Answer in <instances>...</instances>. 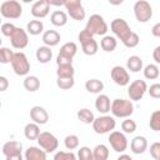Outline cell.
I'll list each match as a JSON object with an SVG mask.
<instances>
[{"mask_svg": "<svg viewBox=\"0 0 160 160\" xmlns=\"http://www.w3.org/2000/svg\"><path fill=\"white\" fill-rule=\"evenodd\" d=\"M111 114L115 118L125 119L130 118L134 112V104L132 100H126V99H114L111 101Z\"/></svg>", "mask_w": 160, "mask_h": 160, "instance_id": "cell-1", "label": "cell"}, {"mask_svg": "<svg viewBox=\"0 0 160 160\" xmlns=\"http://www.w3.org/2000/svg\"><path fill=\"white\" fill-rule=\"evenodd\" d=\"M78 39L81 44V49H82V52L85 55H89V56H92L98 52L99 50V44L96 42V40L94 39V35L90 34L86 29H82L79 35H78Z\"/></svg>", "mask_w": 160, "mask_h": 160, "instance_id": "cell-2", "label": "cell"}, {"mask_svg": "<svg viewBox=\"0 0 160 160\" xmlns=\"http://www.w3.org/2000/svg\"><path fill=\"white\" fill-rule=\"evenodd\" d=\"M85 29H86L90 34H92L94 36H95V35L104 36V35L108 32L109 26H108L106 21L104 20V18H102L101 15H99V14H92V15H90V18H89V20H88Z\"/></svg>", "mask_w": 160, "mask_h": 160, "instance_id": "cell-3", "label": "cell"}, {"mask_svg": "<svg viewBox=\"0 0 160 160\" xmlns=\"http://www.w3.org/2000/svg\"><path fill=\"white\" fill-rule=\"evenodd\" d=\"M115 126H116L115 119L106 114H102L101 116L95 118V120L92 121V130L100 135L111 132L115 129Z\"/></svg>", "mask_w": 160, "mask_h": 160, "instance_id": "cell-4", "label": "cell"}, {"mask_svg": "<svg viewBox=\"0 0 160 160\" xmlns=\"http://www.w3.org/2000/svg\"><path fill=\"white\" fill-rule=\"evenodd\" d=\"M78 52V45L74 41L65 42L56 56V65H66V64H72V59Z\"/></svg>", "mask_w": 160, "mask_h": 160, "instance_id": "cell-5", "label": "cell"}, {"mask_svg": "<svg viewBox=\"0 0 160 160\" xmlns=\"http://www.w3.org/2000/svg\"><path fill=\"white\" fill-rule=\"evenodd\" d=\"M110 29L112 31V34L115 35V38H118L121 42H125L128 40V38L131 35V29L128 24L126 20L121 19V18H116L111 21L110 24Z\"/></svg>", "mask_w": 160, "mask_h": 160, "instance_id": "cell-6", "label": "cell"}, {"mask_svg": "<svg viewBox=\"0 0 160 160\" xmlns=\"http://www.w3.org/2000/svg\"><path fill=\"white\" fill-rule=\"evenodd\" d=\"M10 64H11L14 72L19 76H26L30 71V62L28 60V56L22 51L15 52Z\"/></svg>", "mask_w": 160, "mask_h": 160, "instance_id": "cell-7", "label": "cell"}, {"mask_svg": "<svg viewBox=\"0 0 160 160\" xmlns=\"http://www.w3.org/2000/svg\"><path fill=\"white\" fill-rule=\"evenodd\" d=\"M0 14L5 19H19L22 14V6L16 0H6L0 6Z\"/></svg>", "mask_w": 160, "mask_h": 160, "instance_id": "cell-8", "label": "cell"}, {"mask_svg": "<svg viewBox=\"0 0 160 160\" xmlns=\"http://www.w3.org/2000/svg\"><path fill=\"white\" fill-rule=\"evenodd\" d=\"M132 10L139 22H148L152 18V8L146 0H138L134 4Z\"/></svg>", "mask_w": 160, "mask_h": 160, "instance_id": "cell-9", "label": "cell"}, {"mask_svg": "<svg viewBox=\"0 0 160 160\" xmlns=\"http://www.w3.org/2000/svg\"><path fill=\"white\" fill-rule=\"evenodd\" d=\"M22 144L16 140H10L6 141L2 145V154L6 160H21L22 155Z\"/></svg>", "mask_w": 160, "mask_h": 160, "instance_id": "cell-10", "label": "cell"}, {"mask_svg": "<svg viewBox=\"0 0 160 160\" xmlns=\"http://www.w3.org/2000/svg\"><path fill=\"white\" fill-rule=\"evenodd\" d=\"M38 144L40 148H42L46 152H54L55 150H58V146H59V140L58 138L49 132V131H42L40 132L39 138H38Z\"/></svg>", "mask_w": 160, "mask_h": 160, "instance_id": "cell-11", "label": "cell"}, {"mask_svg": "<svg viewBox=\"0 0 160 160\" xmlns=\"http://www.w3.org/2000/svg\"><path fill=\"white\" fill-rule=\"evenodd\" d=\"M108 140H109V142H110L112 150L116 151V152H124V151L128 149L129 142H128V138H126V135H125L124 131L121 132V131L112 130V131L110 132Z\"/></svg>", "mask_w": 160, "mask_h": 160, "instance_id": "cell-12", "label": "cell"}, {"mask_svg": "<svg viewBox=\"0 0 160 160\" xmlns=\"http://www.w3.org/2000/svg\"><path fill=\"white\" fill-rule=\"evenodd\" d=\"M148 84L145 80H135L132 81L128 88V95L129 99L132 101H139L144 98L145 92H148Z\"/></svg>", "mask_w": 160, "mask_h": 160, "instance_id": "cell-13", "label": "cell"}, {"mask_svg": "<svg viewBox=\"0 0 160 160\" xmlns=\"http://www.w3.org/2000/svg\"><path fill=\"white\" fill-rule=\"evenodd\" d=\"M64 6L68 10V14L71 19H74L76 21H81L85 19L86 12L81 4V0H66Z\"/></svg>", "mask_w": 160, "mask_h": 160, "instance_id": "cell-14", "label": "cell"}, {"mask_svg": "<svg viewBox=\"0 0 160 160\" xmlns=\"http://www.w3.org/2000/svg\"><path fill=\"white\" fill-rule=\"evenodd\" d=\"M29 32L21 28H16L15 31L12 32V35L10 36V42H11V46L14 49H18V50H22L28 46L29 44Z\"/></svg>", "mask_w": 160, "mask_h": 160, "instance_id": "cell-15", "label": "cell"}, {"mask_svg": "<svg viewBox=\"0 0 160 160\" xmlns=\"http://www.w3.org/2000/svg\"><path fill=\"white\" fill-rule=\"evenodd\" d=\"M110 76H111L112 81L119 86H126L130 82V75H129L128 69L124 66H120V65H116L111 69Z\"/></svg>", "mask_w": 160, "mask_h": 160, "instance_id": "cell-16", "label": "cell"}, {"mask_svg": "<svg viewBox=\"0 0 160 160\" xmlns=\"http://www.w3.org/2000/svg\"><path fill=\"white\" fill-rule=\"evenodd\" d=\"M30 11L35 19H44L50 12V4L46 0H36L32 4Z\"/></svg>", "mask_w": 160, "mask_h": 160, "instance_id": "cell-17", "label": "cell"}, {"mask_svg": "<svg viewBox=\"0 0 160 160\" xmlns=\"http://www.w3.org/2000/svg\"><path fill=\"white\" fill-rule=\"evenodd\" d=\"M30 119L39 125H44L49 121V114L42 106L35 105L30 109Z\"/></svg>", "mask_w": 160, "mask_h": 160, "instance_id": "cell-18", "label": "cell"}, {"mask_svg": "<svg viewBox=\"0 0 160 160\" xmlns=\"http://www.w3.org/2000/svg\"><path fill=\"white\" fill-rule=\"evenodd\" d=\"M46 156L48 152L40 146H29L24 154V158L26 160H46Z\"/></svg>", "mask_w": 160, "mask_h": 160, "instance_id": "cell-19", "label": "cell"}, {"mask_svg": "<svg viewBox=\"0 0 160 160\" xmlns=\"http://www.w3.org/2000/svg\"><path fill=\"white\" fill-rule=\"evenodd\" d=\"M130 149L134 154L140 155L144 154L148 150V140L145 136H135L131 141H130Z\"/></svg>", "mask_w": 160, "mask_h": 160, "instance_id": "cell-20", "label": "cell"}, {"mask_svg": "<svg viewBox=\"0 0 160 160\" xmlns=\"http://www.w3.org/2000/svg\"><path fill=\"white\" fill-rule=\"evenodd\" d=\"M95 109L100 114H108L111 109V102L110 98L105 94H99L98 98L95 99Z\"/></svg>", "mask_w": 160, "mask_h": 160, "instance_id": "cell-21", "label": "cell"}, {"mask_svg": "<svg viewBox=\"0 0 160 160\" xmlns=\"http://www.w3.org/2000/svg\"><path fill=\"white\" fill-rule=\"evenodd\" d=\"M41 39H42L44 45L51 48V46H56L60 42L61 36L56 30H46V31L42 32V38Z\"/></svg>", "mask_w": 160, "mask_h": 160, "instance_id": "cell-22", "label": "cell"}, {"mask_svg": "<svg viewBox=\"0 0 160 160\" xmlns=\"http://www.w3.org/2000/svg\"><path fill=\"white\" fill-rule=\"evenodd\" d=\"M35 56H36V60H38L40 64H48V62L52 59V51H51L50 46L44 45V46L38 48Z\"/></svg>", "mask_w": 160, "mask_h": 160, "instance_id": "cell-23", "label": "cell"}, {"mask_svg": "<svg viewBox=\"0 0 160 160\" xmlns=\"http://www.w3.org/2000/svg\"><path fill=\"white\" fill-rule=\"evenodd\" d=\"M24 135L28 140H38L40 135V125L36 122H29L24 128Z\"/></svg>", "mask_w": 160, "mask_h": 160, "instance_id": "cell-24", "label": "cell"}, {"mask_svg": "<svg viewBox=\"0 0 160 160\" xmlns=\"http://www.w3.org/2000/svg\"><path fill=\"white\" fill-rule=\"evenodd\" d=\"M50 22H51L54 26H58V28L65 26L66 22H68V15H66V12H64V11H61V10L54 11V12L50 15Z\"/></svg>", "mask_w": 160, "mask_h": 160, "instance_id": "cell-25", "label": "cell"}, {"mask_svg": "<svg viewBox=\"0 0 160 160\" xmlns=\"http://www.w3.org/2000/svg\"><path fill=\"white\" fill-rule=\"evenodd\" d=\"M100 46L104 51L106 52H111L116 49L118 46V40L115 36H110V35H104L102 39L100 40Z\"/></svg>", "mask_w": 160, "mask_h": 160, "instance_id": "cell-26", "label": "cell"}, {"mask_svg": "<svg viewBox=\"0 0 160 160\" xmlns=\"http://www.w3.org/2000/svg\"><path fill=\"white\" fill-rule=\"evenodd\" d=\"M144 62L142 59L138 55H132L126 60V69L130 70L131 72H139L140 70H142Z\"/></svg>", "mask_w": 160, "mask_h": 160, "instance_id": "cell-27", "label": "cell"}, {"mask_svg": "<svg viewBox=\"0 0 160 160\" xmlns=\"http://www.w3.org/2000/svg\"><path fill=\"white\" fill-rule=\"evenodd\" d=\"M85 89L90 94H100L104 90V82L99 79H89L85 82Z\"/></svg>", "mask_w": 160, "mask_h": 160, "instance_id": "cell-28", "label": "cell"}, {"mask_svg": "<svg viewBox=\"0 0 160 160\" xmlns=\"http://www.w3.org/2000/svg\"><path fill=\"white\" fill-rule=\"evenodd\" d=\"M24 88L29 92H35L40 88V80L35 75H26L24 79Z\"/></svg>", "mask_w": 160, "mask_h": 160, "instance_id": "cell-29", "label": "cell"}, {"mask_svg": "<svg viewBox=\"0 0 160 160\" xmlns=\"http://www.w3.org/2000/svg\"><path fill=\"white\" fill-rule=\"evenodd\" d=\"M26 31L30 34V35H40L42 31H44V24L41 20L39 19H34V20H30L26 25Z\"/></svg>", "mask_w": 160, "mask_h": 160, "instance_id": "cell-30", "label": "cell"}, {"mask_svg": "<svg viewBox=\"0 0 160 160\" xmlns=\"http://www.w3.org/2000/svg\"><path fill=\"white\" fill-rule=\"evenodd\" d=\"M94 160H106L109 158V148L105 144H99L92 149Z\"/></svg>", "mask_w": 160, "mask_h": 160, "instance_id": "cell-31", "label": "cell"}, {"mask_svg": "<svg viewBox=\"0 0 160 160\" xmlns=\"http://www.w3.org/2000/svg\"><path fill=\"white\" fill-rule=\"evenodd\" d=\"M142 72H144V78L148 79V80H155V79L159 78V74H160L159 68H158L156 64H149V65H146L144 68Z\"/></svg>", "mask_w": 160, "mask_h": 160, "instance_id": "cell-32", "label": "cell"}, {"mask_svg": "<svg viewBox=\"0 0 160 160\" xmlns=\"http://www.w3.org/2000/svg\"><path fill=\"white\" fill-rule=\"evenodd\" d=\"M76 116H78V119H79L81 122H84V124H92V121L95 120L94 112H92L91 110L86 109V108L80 109V110L78 111Z\"/></svg>", "mask_w": 160, "mask_h": 160, "instance_id": "cell-33", "label": "cell"}, {"mask_svg": "<svg viewBox=\"0 0 160 160\" xmlns=\"http://www.w3.org/2000/svg\"><path fill=\"white\" fill-rule=\"evenodd\" d=\"M75 70L72 64H66V65H58V70H56V76L58 78H70L74 76Z\"/></svg>", "mask_w": 160, "mask_h": 160, "instance_id": "cell-34", "label": "cell"}, {"mask_svg": "<svg viewBox=\"0 0 160 160\" xmlns=\"http://www.w3.org/2000/svg\"><path fill=\"white\" fill-rule=\"evenodd\" d=\"M64 145L68 150H75L79 148V136L75 134H70L64 139Z\"/></svg>", "mask_w": 160, "mask_h": 160, "instance_id": "cell-35", "label": "cell"}, {"mask_svg": "<svg viewBox=\"0 0 160 160\" xmlns=\"http://www.w3.org/2000/svg\"><path fill=\"white\" fill-rule=\"evenodd\" d=\"M14 54L15 52L12 50H10L9 48H5V46L0 48V62L1 64H10L12 58H14Z\"/></svg>", "mask_w": 160, "mask_h": 160, "instance_id": "cell-36", "label": "cell"}, {"mask_svg": "<svg viewBox=\"0 0 160 160\" xmlns=\"http://www.w3.org/2000/svg\"><path fill=\"white\" fill-rule=\"evenodd\" d=\"M56 85H58L61 90H69V89H71V88L75 85L74 76H70V78H58Z\"/></svg>", "mask_w": 160, "mask_h": 160, "instance_id": "cell-37", "label": "cell"}, {"mask_svg": "<svg viewBox=\"0 0 160 160\" xmlns=\"http://www.w3.org/2000/svg\"><path fill=\"white\" fill-rule=\"evenodd\" d=\"M149 126L152 131H160V110H155L150 115Z\"/></svg>", "mask_w": 160, "mask_h": 160, "instance_id": "cell-38", "label": "cell"}, {"mask_svg": "<svg viewBox=\"0 0 160 160\" xmlns=\"http://www.w3.org/2000/svg\"><path fill=\"white\" fill-rule=\"evenodd\" d=\"M121 130L125 134H132L136 130V122L134 120H131L130 118H125L121 122Z\"/></svg>", "mask_w": 160, "mask_h": 160, "instance_id": "cell-39", "label": "cell"}, {"mask_svg": "<svg viewBox=\"0 0 160 160\" xmlns=\"http://www.w3.org/2000/svg\"><path fill=\"white\" fill-rule=\"evenodd\" d=\"M78 158L80 160H94L92 150L89 146H81L78 150Z\"/></svg>", "mask_w": 160, "mask_h": 160, "instance_id": "cell-40", "label": "cell"}, {"mask_svg": "<svg viewBox=\"0 0 160 160\" xmlns=\"http://www.w3.org/2000/svg\"><path fill=\"white\" fill-rule=\"evenodd\" d=\"M78 158V155H75L71 150L69 151H58L55 155H54V160H75Z\"/></svg>", "mask_w": 160, "mask_h": 160, "instance_id": "cell-41", "label": "cell"}, {"mask_svg": "<svg viewBox=\"0 0 160 160\" xmlns=\"http://www.w3.org/2000/svg\"><path fill=\"white\" fill-rule=\"evenodd\" d=\"M139 42H140V38H139V35L136 34V32H131V35L128 38V40L125 41V42H122L126 48H130V49H132V48H136L138 45H139Z\"/></svg>", "mask_w": 160, "mask_h": 160, "instance_id": "cell-42", "label": "cell"}, {"mask_svg": "<svg viewBox=\"0 0 160 160\" xmlns=\"http://www.w3.org/2000/svg\"><path fill=\"white\" fill-rule=\"evenodd\" d=\"M15 29H16V26L14 24H11V22H4L1 25V32H2V35L4 36H8V38H10L12 35V32L15 31Z\"/></svg>", "mask_w": 160, "mask_h": 160, "instance_id": "cell-43", "label": "cell"}, {"mask_svg": "<svg viewBox=\"0 0 160 160\" xmlns=\"http://www.w3.org/2000/svg\"><path fill=\"white\" fill-rule=\"evenodd\" d=\"M150 155L155 160H160V141L152 142L150 145Z\"/></svg>", "mask_w": 160, "mask_h": 160, "instance_id": "cell-44", "label": "cell"}, {"mask_svg": "<svg viewBox=\"0 0 160 160\" xmlns=\"http://www.w3.org/2000/svg\"><path fill=\"white\" fill-rule=\"evenodd\" d=\"M148 92L151 98L154 99H160V84L155 82L152 85H150V88H148Z\"/></svg>", "mask_w": 160, "mask_h": 160, "instance_id": "cell-45", "label": "cell"}, {"mask_svg": "<svg viewBox=\"0 0 160 160\" xmlns=\"http://www.w3.org/2000/svg\"><path fill=\"white\" fill-rule=\"evenodd\" d=\"M9 86V80L5 76H0V91H5Z\"/></svg>", "mask_w": 160, "mask_h": 160, "instance_id": "cell-46", "label": "cell"}, {"mask_svg": "<svg viewBox=\"0 0 160 160\" xmlns=\"http://www.w3.org/2000/svg\"><path fill=\"white\" fill-rule=\"evenodd\" d=\"M152 59L156 64H160V45H158L152 51Z\"/></svg>", "mask_w": 160, "mask_h": 160, "instance_id": "cell-47", "label": "cell"}, {"mask_svg": "<svg viewBox=\"0 0 160 160\" xmlns=\"http://www.w3.org/2000/svg\"><path fill=\"white\" fill-rule=\"evenodd\" d=\"M151 34H152V36L160 39V22H156V24L151 28Z\"/></svg>", "mask_w": 160, "mask_h": 160, "instance_id": "cell-48", "label": "cell"}, {"mask_svg": "<svg viewBox=\"0 0 160 160\" xmlns=\"http://www.w3.org/2000/svg\"><path fill=\"white\" fill-rule=\"evenodd\" d=\"M46 1L50 4V6H62L65 5L66 0H46Z\"/></svg>", "mask_w": 160, "mask_h": 160, "instance_id": "cell-49", "label": "cell"}, {"mask_svg": "<svg viewBox=\"0 0 160 160\" xmlns=\"http://www.w3.org/2000/svg\"><path fill=\"white\" fill-rule=\"evenodd\" d=\"M110 5H114V6H118V5H121L125 0H108Z\"/></svg>", "mask_w": 160, "mask_h": 160, "instance_id": "cell-50", "label": "cell"}, {"mask_svg": "<svg viewBox=\"0 0 160 160\" xmlns=\"http://www.w3.org/2000/svg\"><path fill=\"white\" fill-rule=\"evenodd\" d=\"M124 159H126V160H131V156H130V155H128V154H121V152H120V155H119L118 160H124Z\"/></svg>", "mask_w": 160, "mask_h": 160, "instance_id": "cell-51", "label": "cell"}, {"mask_svg": "<svg viewBox=\"0 0 160 160\" xmlns=\"http://www.w3.org/2000/svg\"><path fill=\"white\" fill-rule=\"evenodd\" d=\"M21 1H22V2H25V4H29V2H32V1L35 2L36 0H21Z\"/></svg>", "mask_w": 160, "mask_h": 160, "instance_id": "cell-52", "label": "cell"}]
</instances>
